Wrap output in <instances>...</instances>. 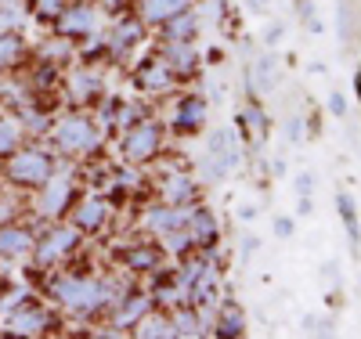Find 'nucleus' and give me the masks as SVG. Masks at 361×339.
<instances>
[{"label": "nucleus", "instance_id": "1", "mask_svg": "<svg viewBox=\"0 0 361 339\" xmlns=\"http://www.w3.org/2000/svg\"><path fill=\"white\" fill-rule=\"evenodd\" d=\"M127 289L130 285L123 278H90V274H76V271H62L47 282V296L54 303H62L66 311L80 314V318L109 314L112 303Z\"/></svg>", "mask_w": 361, "mask_h": 339}, {"label": "nucleus", "instance_id": "2", "mask_svg": "<svg viewBox=\"0 0 361 339\" xmlns=\"http://www.w3.org/2000/svg\"><path fill=\"white\" fill-rule=\"evenodd\" d=\"M54 148L62 156H98L105 137H102V127L87 112H69L54 123Z\"/></svg>", "mask_w": 361, "mask_h": 339}, {"label": "nucleus", "instance_id": "3", "mask_svg": "<svg viewBox=\"0 0 361 339\" xmlns=\"http://www.w3.org/2000/svg\"><path fill=\"white\" fill-rule=\"evenodd\" d=\"M119 134H123V137H119V156H123V163L148 166L152 159H159V152H163L166 123L156 119V116H145V119L134 123V127L119 130Z\"/></svg>", "mask_w": 361, "mask_h": 339}, {"label": "nucleus", "instance_id": "4", "mask_svg": "<svg viewBox=\"0 0 361 339\" xmlns=\"http://www.w3.org/2000/svg\"><path fill=\"white\" fill-rule=\"evenodd\" d=\"M54 170L58 166L47 148H22L8 156V180L18 184V188H40Z\"/></svg>", "mask_w": 361, "mask_h": 339}, {"label": "nucleus", "instance_id": "5", "mask_svg": "<svg viewBox=\"0 0 361 339\" xmlns=\"http://www.w3.org/2000/svg\"><path fill=\"white\" fill-rule=\"evenodd\" d=\"M37 213L44 221H54V217H62V213H69L73 199H76V180L69 170H54L40 188H37Z\"/></svg>", "mask_w": 361, "mask_h": 339}, {"label": "nucleus", "instance_id": "6", "mask_svg": "<svg viewBox=\"0 0 361 339\" xmlns=\"http://www.w3.org/2000/svg\"><path fill=\"white\" fill-rule=\"evenodd\" d=\"M80 249V231L73 224H54L44 231V238H37L33 245V257H37V267H54V264H62L66 257H73Z\"/></svg>", "mask_w": 361, "mask_h": 339}, {"label": "nucleus", "instance_id": "7", "mask_svg": "<svg viewBox=\"0 0 361 339\" xmlns=\"http://www.w3.org/2000/svg\"><path fill=\"white\" fill-rule=\"evenodd\" d=\"M98 25V8L87 4V0H80V4H66L62 11L54 15V33L62 40H83L94 33Z\"/></svg>", "mask_w": 361, "mask_h": 339}, {"label": "nucleus", "instance_id": "8", "mask_svg": "<svg viewBox=\"0 0 361 339\" xmlns=\"http://www.w3.org/2000/svg\"><path fill=\"white\" fill-rule=\"evenodd\" d=\"M145 22L137 18V15H116V22H112V29L105 33V40H109V58H127L141 40H145Z\"/></svg>", "mask_w": 361, "mask_h": 339}, {"label": "nucleus", "instance_id": "9", "mask_svg": "<svg viewBox=\"0 0 361 339\" xmlns=\"http://www.w3.org/2000/svg\"><path fill=\"white\" fill-rule=\"evenodd\" d=\"M69 209H73V228H76L80 235H94V231H102V228L109 224V217H112V202L102 199V195L73 199Z\"/></svg>", "mask_w": 361, "mask_h": 339}, {"label": "nucleus", "instance_id": "10", "mask_svg": "<svg viewBox=\"0 0 361 339\" xmlns=\"http://www.w3.org/2000/svg\"><path fill=\"white\" fill-rule=\"evenodd\" d=\"M206 119H209V105L202 94H180L173 101V112H170V127L177 134H199L206 127Z\"/></svg>", "mask_w": 361, "mask_h": 339}, {"label": "nucleus", "instance_id": "11", "mask_svg": "<svg viewBox=\"0 0 361 339\" xmlns=\"http://www.w3.org/2000/svg\"><path fill=\"white\" fill-rule=\"evenodd\" d=\"M51 328H58V321H54V314L47 311V307H40V303L15 307V311L8 314V332L11 335H44Z\"/></svg>", "mask_w": 361, "mask_h": 339}, {"label": "nucleus", "instance_id": "12", "mask_svg": "<svg viewBox=\"0 0 361 339\" xmlns=\"http://www.w3.org/2000/svg\"><path fill=\"white\" fill-rule=\"evenodd\" d=\"M195 206H199V202H195ZM195 206H170V202L148 206V209H145V217H141V224H145V231H148V235H156V238H159V235H166V231L185 228Z\"/></svg>", "mask_w": 361, "mask_h": 339}, {"label": "nucleus", "instance_id": "13", "mask_svg": "<svg viewBox=\"0 0 361 339\" xmlns=\"http://www.w3.org/2000/svg\"><path fill=\"white\" fill-rule=\"evenodd\" d=\"M173 83H177V76L170 73V66H166L159 54H152L148 61H141V66L134 69V87L145 90V94H152V98L173 90Z\"/></svg>", "mask_w": 361, "mask_h": 339}, {"label": "nucleus", "instance_id": "14", "mask_svg": "<svg viewBox=\"0 0 361 339\" xmlns=\"http://www.w3.org/2000/svg\"><path fill=\"white\" fill-rule=\"evenodd\" d=\"M163 245L159 242H130L123 253H119V264H123L127 274H156L163 267Z\"/></svg>", "mask_w": 361, "mask_h": 339}, {"label": "nucleus", "instance_id": "15", "mask_svg": "<svg viewBox=\"0 0 361 339\" xmlns=\"http://www.w3.org/2000/svg\"><path fill=\"white\" fill-rule=\"evenodd\" d=\"M152 303H156V300L148 296V292H130V289H127L123 296L112 303V311H109V314H112V328L130 332L148 311H152Z\"/></svg>", "mask_w": 361, "mask_h": 339}, {"label": "nucleus", "instance_id": "16", "mask_svg": "<svg viewBox=\"0 0 361 339\" xmlns=\"http://www.w3.org/2000/svg\"><path fill=\"white\" fill-rule=\"evenodd\" d=\"M159 199L170 206H195L199 202V180L188 170H173L159 184Z\"/></svg>", "mask_w": 361, "mask_h": 339}, {"label": "nucleus", "instance_id": "17", "mask_svg": "<svg viewBox=\"0 0 361 339\" xmlns=\"http://www.w3.org/2000/svg\"><path fill=\"white\" fill-rule=\"evenodd\" d=\"M185 231L192 235L195 249H209V245H217V242H221V224H217V213H209L206 206H195V209H192V217H188Z\"/></svg>", "mask_w": 361, "mask_h": 339}, {"label": "nucleus", "instance_id": "18", "mask_svg": "<svg viewBox=\"0 0 361 339\" xmlns=\"http://www.w3.org/2000/svg\"><path fill=\"white\" fill-rule=\"evenodd\" d=\"M159 58L170 66V73L180 80V76H192L199 69V51L192 40H173V44H163L159 47Z\"/></svg>", "mask_w": 361, "mask_h": 339}, {"label": "nucleus", "instance_id": "19", "mask_svg": "<svg viewBox=\"0 0 361 339\" xmlns=\"http://www.w3.org/2000/svg\"><path fill=\"white\" fill-rule=\"evenodd\" d=\"M33 245H37V235L29 231V228H18V224H0V257L4 260H22L33 253Z\"/></svg>", "mask_w": 361, "mask_h": 339}, {"label": "nucleus", "instance_id": "20", "mask_svg": "<svg viewBox=\"0 0 361 339\" xmlns=\"http://www.w3.org/2000/svg\"><path fill=\"white\" fill-rule=\"evenodd\" d=\"M185 8H192V0H137L134 15H137L145 25L159 29L166 18H173L177 11H185Z\"/></svg>", "mask_w": 361, "mask_h": 339}, {"label": "nucleus", "instance_id": "21", "mask_svg": "<svg viewBox=\"0 0 361 339\" xmlns=\"http://www.w3.org/2000/svg\"><path fill=\"white\" fill-rule=\"evenodd\" d=\"M209 332H214V335H221V339L246 335V314L238 311L235 303H217L214 318H209Z\"/></svg>", "mask_w": 361, "mask_h": 339}, {"label": "nucleus", "instance_id": "22", "mask_svg": "<svg viewBox=\"0 0 361 339\" xmlns=\"http://www.w3.org/2000/svg\"><path fill=\"white\" fill-rule=\"evenodd\" d=\"M170 318H173V335L199 339V335L209 332V321L202 318V311H199V307H192V303H177L173 311H170Z\"/></svg>", "mask_w": 361, "mask_h": 339}, {"label": "nucleus", "instance_id": "23", "mask_svg": "<svg viewBox=\"0 0 361 339\" xmlns=\"http://www.w3.org/2000/svg\"><path fill=\"white\" fill-rule=\"evenodd\" d=\"M199 33V11L185 8V11H177L173 18H166L159 25V40L163 44H173V40H195Z\"/></svg>", "mask_w": 361, "mask_h": 339}, {"label": "nucleus", "instance_id": "24", "mask_svg": "<svg viewBox=\"0 0 361 339\" xmlns=\"http://www.w3.org/2000/svg\"><path fill=\"white\" fill-rule=\"evenodd\" d=\"M238 127H243V134L253 137V144H260L271 130V119H267V109L260 105V98H250L243 109H238Z\"/></svg>", "mask_w": 361, "mask_h": 339}, {"label": "nucleus", "instance_id": "25", "mask_svg": "<svg viewBox=\"0 0 361 339\" xmlns=\"http://www.w3.org/2000/svg\"><path fill=\"white\" fill-rule=\"evenodd\" d=\"M336 206H340V221H343V228H347L350 257L357 260V257H361V228H357V206H354V195H350V192H340V195H336Z\"/></svg>", "mask_w": 361, "mask_h": 339}, {"label": "nucleus", "instance_id": "26", "mask_svg": "<svg viewBox=\"0 0 361 339\" xmlns=\"http://www.w3.org/2000/svg\"><path fill=\"white\" fill-rule=\"evenodd\" d=\"M130 332H134L137 339H173V318H170V314H152V311H148Z\"/></svg>", "mask_w": 361, "mask_h": 339}, {"label": "nucleus", "instance_id": "27", "mask_svg": "<svg viewBox=\"0 0 361 339\" xmlns=\"http://www.w3.org/2000/svg\"><path fill=\"white\" fill-rule=\"evenodd\" d=\"M69 90L76 101H94V98H102V76L94 69H76L69 80Z\"/></svg>", "mask_w": 361, "mask_h": 339}, {"label": "nucleus", "instance_id": "28", "mask_svg": "<svg viewBox=\"0 0 361 339\" xmlns=\"http://www.w3.org/2000/svg\"><path fill=\"white\" fill-rule=\"evenodd\" d=\"M22 54H25L22 33H18V29H4V33H0V73L15 69L18 61H22Z\"/></svg>", "mask_w": 361, "mask_h": 339}, {"label": "nucleus", "instance_id": "29", "mask_svg": "<svg viewBox=\"0 0 361 339\" xmlns=\"http://www.w3.org/2000/svg\"><path fill=\"white\" fill-rule=\"evenodd\" d=\"M163 242V253L166 257H177V260H185V257H192L195 253V242H192V235L185 231V228H177V231H166V235H159Z\"/></svg>", "mask_w": 361, "mask_h": 339}, {"label": "nucleus", "instance_id": "30", "mask_svg": "<svg viewBox=\"0 0 361 339\" xmlns=\"http://www.w3.org/2000/svg\"><path fill=\"white\" fill-rule=\"evenodd\" d=\"M22 144V123L18 116H0V159H8Z\"/></svg>", "mask_w": 361, "mask_h": 339}, {"label": "nucleus", "instance_id": "31", "mask_svg": "<svg viewBox=\"0 0 361 339\" xmlns=\"http://www.w3.org/2000/svg\"><path fill=\"white\" fill-rule=\"evenodd\" d=\"M148 116V109L141 105V101H130V98H119L116 101V119H112V130H127V127H134L137 119H145Z\"/></svg>", "mask_w": 361, "mask_h": 339}, {"label": "nucleus", "instance_id": "32", "mask_svg": "<svg viewBox=\"0 0 361 339\" xmlns=\"http://www.w3.org/2000/svg\"><path fill=\"white\" fill-rule=\"evenodd\" d=\"M18 123H22V127H29L33 134H47L51 130V116L40 112V109H22L18 112Z\"/></svg>", "mask_w": 361, "mask_h": 339}, {"label": "nucleus", "instance_id": "33", "mask_svg": "<svg viewBox=\"0 0 361 339\" xmlns=\"http://www.w3.org/2000/svg\"><path fill=\"white\" fill-rule=\"evenodd\" d=\"M296 15H300V22H304L311 33H322V18H318L314 0H296Z\"/></svg>", "mask_w": 361, "mask_h": 339}, {"label": "nucleus", "instance_id": "34", "mask_svg": "<svg viewBox=\"0 0 361 339\" xmlns=\"http://www.w3.org/2000/svg\"><path fill=\"white\" fill-rule=\"evenodd\" d=\"M29 296V289H11V292H4V296H0V314H11L15 311V307H22V300Z\"/></svg>", "mask_w": 361, "mask_h": 339}, {"label": "nucleus", "instance_id": "35", "mask_svg": "<svg viewBox=\"0 0 361 339\" xmlns=\"http://www.w3.org/2000/svg\"><path fill=\"white\" fill-rule=\"evenodd\" d=\"M340 37L343 40L354 37V8H350V0H343V4H340Z\"/></svg>", "mask_w": 361, "mask_h": 339}, {"label": "nucleus", "instance_id": "36", "mask_svg": "<svg viewBox=\"0 0 361 339\" xmlns=\"http://www.w3.org/2000/svg\"><path fill=\"white\" fill-rule=\"evenodd\" d=\"M58 66H40L37 73H33V87L37 90H51L54 87V80H58V73H54Z\"/></svg>", "mask_w": 361, "mask_h": 339}, {"label": "nucleus", "instance_id": "37", "mask_svg": "<svg viewBox=\"0 0 361 339\" xmlns=\"http://www.w3.org/2000/svg\"><path fill=\"white\" fill-rule=\"evenodd\" d=\"M286 141H289V144L304 141V119H300V116H289V123H286Z\"/></svg>", "mask_w": 361, "mask_h": 339}, {"label": "nucleus", "instance_id": "38", "mask_svg": "<svg viewBox=\"0 0 361 339\" xmlns=\"http://www.w3.org/2000/svg\"><path fill=\"white\" fill-rule=\"evenodd\" d=\"M293 192L296 195H314V177L311 173H296L293 177Z\"/></svg>", "mask_w": 361, "mask_h": 339}, {"label": "nucleus", "instance_id": "39", "mask_svg": "<svg viewBox=\"0 0 361 339\" xmlns=\"http://www.w3.org/2000/svg\"><path fill=\"white\" fill-rule=\"evenodd\" d=\"M66 4H69V0H37V8H40V15H44V18H54Z\"/></svg>", "mask_w": 361, "mask_h": 339}, {"label": "nucleus", "instance_id": "40", "mask_svg": "<svg viewBox=\"0 0 361 339\" xmlns=\"http://www.w3.org/2000/svg\"><path fill=\"white\" fill-rule=\"evenodd\" d=\"M329 112H333L336 119H343V116H347V98H343V94H336V90L329 94Z\"/></svg>", "mask_w": 361, "mask_h": 339}, {"label": "nucleus", "instance_id": "41", "mask_svg": "<svg viewBox=\"0 0 361 339\" xmlns=\"http://www.w3.org/2000/svg\"><path fill=\"white\" fill-rule=\"evenodd\" d=\"M271 228H275V235H279V238H293V231H296L293 217H275V224H271Z\"/></svg>", "mask_w": 361, "mask_h": 339}, {"label": "nucleus", "instance_id": "42", "mask_svg": "<svg viewBox=\"0 0 361 339\" xmlns=\"http://www.w3.org/2000/svg\"><path fill=\"white\" fill-rule=\"evenodd\" d=\"M282 33H286V29H282L279 22H275V25H267V29H264V44H267V47H275V44L282 40Z\"/></svg>", "mask_w": 361, "mask_h": 339}, {"label": "nucleus", "instance_id": "43", "mask_svg": "<svg viewBox=\"0 0 361 339\" xmlns=\"http://www.w3.org/2000/svg\"><path fill=\"white\" fill-rule=\"evenodd\" d=\"M296 213H300V217H311V213H314V202H311V195H300V202H296Z\"/></svg>", "mask_w": 361, "mask_h": 339}, {"label": "nucleus", "instance_id": "44", "mask_svg": "<svg viewBox=\"0 0 361 339\" xmlns=\"http://www.w3.org/2000/svg\"><path fill=\"white\" fill-rule=\"evenodd\" d=\"M257 249H260V238H253V235H250V238H243V257H253Z\"/></svg>", "mask_w": 361, "mask_h": 339}, {"label": "nucleus", "instance_id": "45", "mask_svg": "<svg viewBox=\"0 0 361 339\" xmlns=\"http://www.w3.org/2000/svg\"><path fill=\"white\" fill-rule=\"evenodd\" d=\"M257 217V206H238V221H253Z\"/></svg>", "mask_w": 361, "mask_h": 339}, {"label": "nucleus", "instance_id": "46", "mask_svg": "<svg viewBox=\"0 0 361 339\" xmlns=\"http://www.w3.org/2000/svg\"><path fill=\"white\" fill-rule=\"evenodd\" d=\"M246 4H250V11H257V15L267 11V0H246Z\"/></svg>", "mask_w": 361, "mask_h": 339}, {"label": "nucleus", "instance_id": "47", "mask_svg": "<svg viewBox=\"0 0 361 339\" xmlns=\"http://www.w3.org/2000/svg\"><path fill=\"white\" fill-rule=\"evenodd\" d=\"M271 173H275V177H286V163L275 159V163H271Z\"/></svg>", "mask_w": 361, "mask_h": 339}, {"label": "nucleus", "instance_id": "48", "mask_svg": "<svg viewBox=\"0 0 361 339\" xmlns=\"http://www.w3.org/2000/svg\"><path fill=\"white\" fill-rule=\"evenodd\" d=\"M354 87H357V94H361V69H357V76H354Z\"/></svg>", "mask_w": 361, "mask_h": 339}]
</instances>
